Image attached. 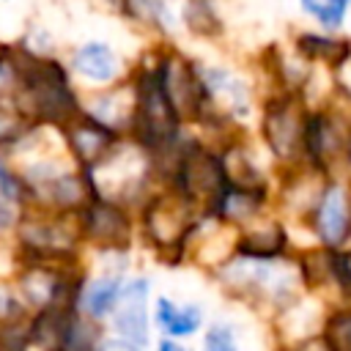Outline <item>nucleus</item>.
<instances>
[{"label":"nucleus","mask_w":351,"mask_h":351,"mask_svg":"<svg viewBox=\"0 0 351 351\" xmlns=\"http://www.w3.org/2000/svg\"><path fill=\"white\" fill-rule=\"evenodd\" d=\"M335 302L351 304V241L335 250Z\"/></svg>","instance_id":"nucleus-21"},{"label":"nucleus","mask_w":351,"mask_h":351,"mask_svg":"<svg viewBox=\"0 0 351 351\" xmlns=\"http://www.w3.org/2000/svg\"><path fill=\"white\" fill-rule=\"evenodd\" d=\"M165 184L184 192L189 200H195L206 211L228 184V173H225L219 148L211 140H206L203 134L189 132L184 137L178 159L173 165V173Z\"/></svg>","instance_id":"nucleus-5"},{"label":"nucleus","mask_w":351,"mask_h":351,"mask_svg":"<svg viewBox=\"0 0 351 351\" xmlns=\"http://www.w3.org/2000/svg\"><path fill=\"white\" fill-rule=\"evenodd\" d=\"M5 60H8V47H5L3 41H0V66H3Z\"/></svg>","instance_id":"nucleus-26"},{"label":"nucleus","mask_w":351,"mask_h":351,"mask_svg":"<svg viewBox=\"0 0 351 351\" xmlns=\"http://www.w3.org/2000/svg\"><path fill=\"white\" fill-rule=\"evenodd\" d=\"M321 337L332 351H351V304L332 302L324 313Z\"/></svg>","instance_id":"nucleus-17"},{"label":"nucleus","mask_w":351,"mask_h":351,"mask_svg":"<svg viewBox=\"0 0 351 351\" xmlns=\"http://www.w3.org/2000/svg\"><path fill=\"white\" fill-rule=\"evenodd\" d=\"M5 225H11V208H5L0 203V228H5Z\"/></svg>","instance_id":"nucleus-25"},{"label":"nucleus","mask_w":351,"mask_h":351,"mask_svg":"<svg viewBox=\"0 0 351 351\" xmlns=\"http://www.w3.org/2000/svg\"><path fill=\"white\" fill-rule=\"evenodd\" d=\"M299 11L321 30H343L351 14V0H296Z\"/></svg>","instance_id":"nucleus-18"},{"label":"nucleus","mask_w":351,"mask_h":351,"mask_svg":"<svg viewBox=\"0 0 351 351\" xmlns=\"http://www.w3.org/2000/svg\"><path fill=\"white\" fill-rule=\"evenodd\" d=\"M154 351H192L184 340H176V337H165V335H159V340H156V348Z\"/></svg>","instance_id":"nucleus-24"},{"label":"nucleus","mask_w":351,"mask_h":351,"mask_svg":"<svg viewBox=\"0 0 351 351\" xmlns=\"http://www.w3.org/2000/svg\"><path fill=\"white\" fill-rule=\"evenodd\" d=\"M296 244H293V233H291V222L277 214V208L266 211L263 217L252 219L250 225L236 230V244H233V255L241 258H288L293 255Z\"/></svg>","instance_id":"nucleus-9"},{"label":"nucleus","mask_w":351,"mask_h":351,"mask_svg":"<svg viewBox=\"0 0 351 351\" xmlns=\"http://www.w3.org/2000/svg\"><path fill=\"white\" fill-rule=\"evenodd\" d=\"M30 129H33V121H30L16 104L0 101V145H14V143H19Z\"/></svg>","instance_id":"nucleus-20"},{"label":"nucleus","mask_w":351,"mask_h":351,"mask_svg":"<svg viewBox=\"0 0 351 351\" xmlns=\"http://www.w3.org/2000/svg\"><path fill=\"white\" fill-rule=\"evenodd\" d=\"M123 16L151 30L159 41H170L176 25H181L173 0H123Z\"/></svg>","instance_id":"nucleus-15"},{"label":"nucleus","mask_w":351,"mask_h":351,"mask_svg":"<svg viewBox=\"0 0 351 351\" xmlns=\"http://www.w3.org/2000/svg\"><path fill=\"white\" fill-rule=\"evenodd\" d=\"M11 74L19 82L16 107L33 121L63 129L82 112V101L71 85L69 71L47 55L38 52H8Z\"/></svg>","instance_id":"nucleus-3"},{"label":"nucleus","mask_w":351,"mask_h":351,"mask_svg":"<svg viewBox=\"0 0 351 351\" xmlns=\"http://www.w3.org/2000/svg\"><path fill=\"white\" fill-rule=\"evenodd\" d=\"M200 351H244V340H241L239 324L230 321V318L211 321L206 326V332H203Z\"/></svg>","instance_id":"nucleus-19"},{"label":"nucleus","mask_w":351,"mask_h":351,"mask_svg":"<svg viewBox=\"0 0 351 351\" xmlns=\"http://www.w3.org/2000/svg\"><path fill=\"white\" fill-rule=\"evenodd\" d=\"M211 274L230 299L247 304L250 310H255L261 315L266 313L269 321L304 293L293 255L269 258V261L230 255Z\"/></svg>","instance_id":"nucleus-2"},{"label":"nucleus","mask_w":351,"mask_h":351,"mask_svg":"<svg viewBox=\"0 0 351 351\" xmlns=\"http://www.w3.org/2000/svg\"><path fill=\"white\" fill-rule=\"evenodd\" d=\"M178 22L189 36L200 41H217L225 33V19L217 0H181Z\"/></svg>","instance_id":"nucleus-16"},{"label":"nucleus","mask_w":351,"mask_h":351,"mask_svg":"<svg viewBox=\"0 0 351 351\" xmlns=\"http://www.w3.org/2000/svg\"><path fill=\"white\" fill-rule=\"evenodd\" d=\"M71 69L90 85L107 88L129 77V63L107 41H85L71 55Z\"/></svg>","instance_id":"nucleus-12"},{"label":"nucleus","mask_w":351,"mask_h":351,"mask_svg":"<svg viewBox=\"0 0 351 351\" xmlns=\"http://www.w3.org/2000/svg\"><path fill=\"white\" fill-rule=\"evenodd\" d=\"M302 228L310 233L313 244L326 247H343L351 241V178H329L302 222Z\"/></svg>","instance_id":"nucleus-7"},{"label":"nucleus","mask_w":351,"mask_h":351,"mask_svg":"<svg viewBox=\"0 0 351 351\" xmlns=\"http://www.w3.org/2000/svg\"><path fill=\"white\" fill-rule=\"evenodd\" d=\"M115 335L137 343V346H151L154 340V321H151V277L134 274L126 277L121 299L110 315Z\"/></svg>","instance_id":"nucleus-10"},{"label":"nucleus","mask_w":351,"mask_h":351,"mask_svg":"<svg viewBox=\"0 0 351 351\" xmlns=\"http://www.w3.org/2000/svg\"><path fill=\"white\" fill-rule=\"evenodd\" d=\"M82 241L99 252H129L137 239V214L112 200V197H93L80 211Z\"/></svg>","instance_id":"nucleus-6"},{"label":"nucleus","mask_w":351,"mask_h":351,"mask_svg":"<svg viewBox=\"0 0 351 351\" xmlns=\"http://www.w3.org/2000/svg\"><path fill=\"white\" fill-rule=\"evenodd\" d=\"M291 47L315 69H326L332 74H340L351 66V36L340 30L304 27L291 36Z\"/></svg>","instance_id":"nucleus-11"},{"label":"nucleus","mask_w":351,"mask_h":351,"mask_svg":"<svg viewBox=\"0 0 351 351\" xmlns=\"http://www.w3.org/2000/svg\"><path fill=\"white\" fill-rule=\"evenodd\" d=\"M123 282H126V269H118V266H107L101 274L90 280L85 277L82 291H80V313L93 321L110 318L121 299Z\"/></svg>","instance_id":"nucleus-14"},{"label":"nucleus","mask_w":351,"mask_h":351,"mask_svg":"<svg viewBox=\"0 0 351 351\" xmlns=\"http://www.w3.org/2000/svg\"><path fill=\"white\" fill-rule=\"evenodd\" d=\"M151 321L165 337L186 340L195 337L206 324V310L200 302H176L167 293H159L151 307Z\"/></svg>","instance_id":"nucleus-13"},{"label":"nucleus","mask_w":351,"mask_h":351,"mask_svg":"<svg viewBox=\"0 0 351 351\" xmlns=\"http://www.w3.org/2000/svg\"><path fill=\"white\" fill-rule=\"evenodd\" d=\"M310 104L293 90H266L261 93L255 112V134L269 156L274 173L304 165V126Z\"/></svg>","instance_id":"nucleus-4"},{"label":"nucleus","mask_w":351,"mask_h":351,"mask_svg":"<svg viewBox=\"0 0 351 351\" xmlns=\"http://www.w3.org/2000/svg\"><path fill=\"white\" fill-rule=\"evenodd\" d=\"M137 239L165 263L181 266L192 258V247L206 222V211L170 184H159L134 211Z\"/></svg>","instance_id":"nucleus-1"},{"label":"nucleus","mask_w":351,"mask_h":351,"mask_svg":"<svg viewBox=\"0 0 351 351\" xmlns=\"http://www.w3.org/2000/svg\"><path fill=\"white\" fill-rule=\"evenodd\" d=\"M96 351H145V346H137L121 335H104L96 346Z\"/></svg>","instance_id":"nucleus-23"},{"label":"nucleus","mask_w":351,"mask_h":351,"mask_svg":"<svg viewBox=\"0 0 351 351\" xmlns=\"http://www.w3.org/2000/svg\"><path fill=\"white\" fill-rule=\"evenodd\" d=\"M60 132H63V137H66V145H69V151H71V159H74L77 167L85 170V173L99 170V167L129 140L123 132H118L115 126L99 121V118L90 115L85 107H82V112H80L74 121H69Z\"/></svg>","instance_id":"nucleus-8"},{"label":"nucleus","mask_w":351,"mask_h":351,"mask_svg":"<svg viewBox=\"0 0 351 351\" xmlns=\"http://www.w3.org/2000/svg\"><path fill=\"white\" fill-rule=\"evenodd\" d=\"M271 351H332L321 335H307L296 340H274Z\"/></svg>","instance_id":"nucleus-22"}]
</instances>
